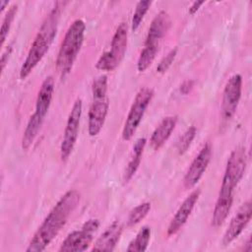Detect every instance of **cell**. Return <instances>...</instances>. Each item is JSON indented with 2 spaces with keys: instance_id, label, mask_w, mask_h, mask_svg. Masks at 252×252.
<instances>
[{
  "instance_id": "1",
  "label": "cell",
  "mask_w": 252,
  "mask_h": 252,
  "mask_svg": "<svg viewBox=\"0 0 252 252\" xmlns=\"http://www.w3.org/2000/svg\"><path fill=\"white\" fill-rule=\"evenodd\" d=\"M80 198L81 197L78 191H67L57 201L37 230L34 232L26 251H43L66 224L69 217L77 208L80 202Z\"/></svg>"
},
{
  "instance_id": "2",
  "label": "cell",
  "mask_w": 252,
  "mask_h": 252,
  "mask_svg": "<svg viewBox=\"0 0 252 252\" xmlns=\"http://www.w3.org/2000/svg\"><path fill=\"white\" fill-rule=\"evenodd\" d=\"M63 5V2H56L53 9L49 12L41 24L34 37V40L31 45L28 55L20 69L21 79H26L32 73V71L41 61L51 46L57 33L61 8Z\"/></svg>"
},
{
  "instance_id": "3",
  "label": "cell",
  "mask_w": 252,
  "mask_h": 252,
  "mask_svg": "<svg viewBox=\"0 0 252 252\" xmlns=\"http://www.w3.org/2000/svg\"><path fill=\"white\" fill-rule=\"evenodd\" d=\"M86 24L81 19L75 20L68 28L56 58V67L62 76L71 71L83 45Z\"/></svg>"
},
{
  "instance_id": "4",
  "label": "cell",
  "mask_w": 252,
  "mask_h": 252,
  "mask_svg": "<svg viewBox=\"0 0 252 252\" xmlns=\"http://www.w3.org/2000/svg\"><path fill=\"white\" fill-rule=\"evenodd\" d=\"M247 166V155L244 147L234 149L226 162L218 201L227 204L233 202V191L242 179Z\"/></svg>"
},
{
  "instance_id": "5",
  "label": "cell",
  "mask_w": 252,
  "mask_h": 252,
  "mask_svg": "<svg viewBox=\"0 0 252 252\" xmlns=\"http://www.w3.org/2000/svg\"><path fill=\"white\" fill-rule=\"evenodd\" d=\"M128 29L125 23L117 27L110 44V49L103 52L98 58L95 67L102 71H113L122 61L127 50Z\"/></svg>"
},
{
  "instance_id": "6",
  "label": "cell",
  "mask_w": 252,
  "mask_h": 252,
  "mask_svg": "<svg viewBox=\"0 0 252 252\" xmlns=\"http://www.w3.org/2000/svg\"><path fill=\"white\" fill-rule=\"evenodd\" d=\"M154 96V91L151 88L144 87L139 90L137 93L132 105L130 107L129 113L124 123V127L122 130V139L125 141H129L134 136L137 131L144 114Z\"/></svg>"
},
{
  "instance_id": "7",
  "label": "cell",
  "mask_w": 252,
  "mask_h": 252,
  "mask_svg": "<svg viewBox=\"0 0 252 252\" xmlns=\"http://www.w3.org/2000/svg\"><path fill=\"white\" fill-rule=\"evenodd\" d=\"M99 226L97 219L88 220L81 227V229L74 230L67 235L62 242L60 252H79L87 250Z\"/></svg>"
},
{
  "instance_id": "8",
  "label": "cell",
  "mask_w": 252,
  "mask_h": 252,
  "mask_svg": "<svg viewBox=\"0 0 252 252\" xmlns=\"http://www.w3.org/2000/svg\"><path fill=\"white\" fill-rule=\"evenodd\" d=\"M82 109H83L82 99L77 98L69 113L66 127L63 134V139L60 145V157L63 161L68 159V158L72 154L74 147L76 145L78 135H79Z\"/></svg>"
},
{
  "instance_id": "9",
  "label": "cell",
  "mask_w": 252,
  "mask_h": 252,
  "mask_svg": "<svg viewBox=\"0 0 252 252\" xmlns=\"http://www.w3.org/2000/svg\"><path fill=\"white\" fill-rule=\"evenodd\" d=\"M242 90V77L239 74L232 75L226 82L221 100V116L223 121H228L234 115L238 106Z\"/></svg>"
},
{
  "instance_id": "10",
  "label": "cell",
  "mask_w": 252,
  "mask_h": 252,
  "mask_svg": "<svg viewBox=\"0 0 252 252\" xmlns=\"http://www.w3.org/2000/svg\"><path fill=\"white\" fill-rule=\"evenodd\" d=\"M212 158V147L209 143H207L199 152V154L196 156V158L193 159L192 163L190 164L184 179L183 183L185 188L190 189L194 187L203 174L205 173Z\"/></svg>"
},
{
  "instance_id": "11",
  "label": "cell",
  "mask_w": 252,
  "mask_h": 252,
  "mask_svg": "<svg viewBox=\"0 0 252 252\" xmlns=\"http://www.w3.org/2000/svg\"><path fill=\"white\" fill-rule=\"evenodd\" d=\"M252 217V203L250 200L244 202L234 217L231 219L222 237V244L224 246L230 244L243 231Z\"/></svg>"
},
{
  "instance_id": "12",
  "label": "cell",
  "mask_w": 252,
  "mask_h": 252,
  "mask_svg": "<svg viewBox=\"0 0 252 252\" xmlns=\"http://www.w3.org/2000/svg\"><path fill=\"white\" fill-rule=\"evenodd\" d=\"M108 107L109 99L107 95L93 97L88 121V132L90 136H96L100 132L106 119Z\"/></svg>"
},
{
  "instance_id": "13",
  "label": "cell",
  "mask_w": 252,
  "mask_h": 252,
  "mask_svg": "<svg viewBox=\"0 0 252 252\" xmlns=\"http://www.w3.org/2000/svg\"><path fill=\"white\" fill-rule=\"evenodd\" d=\"M170 26V19L165 11H160L152 21L144 47L158 51L159 43Z\"/></svg>"
},
{
  "instance_id": "14",
  "label": "cell",
  "mask_w": 252,
  "mask_h": 252,
  "mask_svg": "<svg viewBox=\"0 0 252 252\" xmlns=\"http://www.w3.org/2000/svg\"><path fill=\"white\" fill-rule=\"evenodd\" d=\"M200 189H196L192 191L189 196L182 202L179 206L178 210L176 211L175 215L173 216L168 228H167V235L171 236L178 232V230L185 224L189 216L191 215L199 197H200Z\"/></svg>"
},
{
  "instance_id": "15",
  "label": "cell",
  "mask_w": 252,
  "mask_h": 252,
  "mask_svg": "<svg viewBox=\"0 0 252 252\" xmlns=\"http://www.w3.org/2000/svg\"><path fill=\"white\" fill-rule=\"evenodd\" d=\"M122 224L119 221H113L96 239L94 244V251H112L117 245L121 234Z\"/></svg>"
},
{
  "instance_id": "16",
  "label": "cell",
  "mask_w": 252,
  "mask_h": 252,
  "mask_svg": "<svg viewBox=\"0 0 252 252\" xmlns=\"http://www.w3.org/2000/svg\"><path fill=\"white\" fill-rule=\"evenodd\" d=\"M53 92H54V79L52 76H48L42 82L36 96V101H35L34 112L43 119L46 116L48 109L50 107Z\"/></svg>"
},
{
  "instance_id": "17",
  "label": "cell",
  "mask_w": 252,
  "mask_h": 252,
  "mask_svg": "<svg viewBox=\"0 0 252 252\" xmlns=\"http://www.w3.org/2000/svg\"><path fill=\"white\" fill-rule=\"evenodd\" d=\"M176 123H177L176 115L167 116L163 118L161 122L158 124V126L154 130L150 139V144L155 151L159 150L164 145V143L167 141L172 131L174 130Z\"/></svg>"
},
{
  "instance_id": "18",
  "label": "cell",
  "mask_w": 252,
  "mask_h": 252,
  "mask_svg": "<svg viewBox=\"0 0 252 252\" xmlns=\"http://www.w3.org/2000/svg\"><path fill=\"white\" fill-rule=\"evenodd\" d=\"M146 144H147V140L144 137L136 140V142L133 146V152H132L131 158H130V160L125 168L124 174H123V182L124 183H128L131 180V178L135 175V173L140 165Z\"/></svg>"
},
{
  "instance_id": "19",
  "label": "cell",
  "mask_w": 252,
  "mask_h": 252,
  "mask_svg": "<svg viewBox=\"0 0 252 252\" xmlns=\"http://www.w3.org/2000/svg\"><path fill=\"white\" fill-rule=\"evenodd\" d=\"M43 118L38 116L35 112L30 117L28 124L26 126V129L24 131V135L22 138V148L23 150H29L34 140L36 139L42 123H43Z\"/></svg>"
},
{
  "instance_id": "20",
  "label": "cell",
  "mask_w": 252,
  "mask_h": 252,
  "mask_svg": "<svg viewBox=\"0 0 252 252\" xmlns=\"http://www.w3.org/2000/svg\"><path fill=\"white\" fill-rule=\"evenodd\" d=\"M151 239V228L149 226L142 227L136 237L129 243L127 251L129 252H144L147 250Z\"/></svg>"
},
{
  "instance_id": "21",
  "label": "cell",
  "mask_w": 252,
  "mask_h": 252,
  "mask_svg": "<svg viewBox=\"0 0 252 252\" xmlns=\"http://www.w3.org/2000/svg\"><path fill=\"white\" fill-rule=\"evenodd\" d=\"M151 211V203L145 202L135 207L129 214L127 219V225L134 226L139 223Z\"/></svg>"
},
{
  "instance_id": "22",
  "label": "cell",
  "mask_w": 252,
  "mask_h": 252,
  "mask_svg": "<svg viewBox=\"0 0 252 252\" xmlns=\"http://www.w3.org/2000/svg\"><path fill=\"white\" fill-rule=\"evenodd\" d=\"M152 4V1L149 0H144V1H139L136 5V9L135 12L133 14L132 17V21H131V29L133 32L137 31L138 28L140 27L146 13L148 12L150 6Z\"/></svg>"
},
{
  "instance_id": "23",
  "label": "cell",
  "mask_w": 252,
  "mask_h": 252,
  "mask_svg": "<svg viewBox=\"0 0 252 252\" xmlns=\"http://www.w3.org/2000/svg\"><path fill=\"white\" fill-rule=\"evenodd\" d=\"M17 10H18L17 4H13L9 7L7 13L4 16V19H3V22H2V25H1V31H0L1 32V46L4 45L5 39L8 35V33H9L12 23L15 19L16 14H17Z\"/></svg>"
},
{
  "instance_id": "24",
  "label": "cell",
  "mask_w": 252,
  "mask_h": 252,
  "mask_svg": "<svg viewBox=\"0 0 252 252\" xmlns=\"http://www.w3.org/2000/svg\"><path fill=\"white\" fill-rule=\"evenodd\" d=\"M197 130L195 128V126H191L189 127L184 133L183 135L180 137V139L177 142V152L178 155H183L184 153L187 152V150L189 149V147L191 146V143L193 142L195 136H196Z\"/></svg>"
},
{
  "instance_id": "25",
  "label": "cell",
  "mask_w": 252,
  "mask_h": 252,
  "mask_svg": "<svg viewBox=\"0 0 252 252\" xmlns=\"http://www.w3.org/2000/svg\"><path fill=\"white\" fill-rule=\"evenodd\" d=\"M92 93H93V97L94 96H102V95H107V78L105 75H101L97 77L92 87Z\"/></svg>"
},
{
  "instance_id": "26",
  "label": "cell",
  "mask_w": 252,
  "mask_h": 252,
  "mask_svg": "<svg viewBox=\"0 0 252 252\" xmlns=\"http://www.w3.org/2000/svg\"><path fill=\"white\" fill-rule=\"evenodd\" d=\"M177 54V47L172 48L158 63V67H157V71L158 73H164L168 70V68L171 66V64L173 63L175 57Z\"/></svg>"
},
{
  "instance_id": "27",
  "label": "cell",
  "mask_w": 252,
  "mask_h": 252,
  "mask_svg": "<svg viewBox=\"0 0 252 252\" xmlns=\"http://www.w3.org/2000/svg\"><path fill=\"white\" fill-rule=\"evenodd\" d=\"M12 50H13L12 45H9V46L2 52L1 60H0V63H1V70H2V71H4L5 66H6V64L8 63L9 57H10V55H11V53H12Z\"/></svg>"
},
{
  "instance_id": "28",
  "label": "cell",
  "mask_w": 252,
  "mask_h": 252,
  "mask_svg": "<svg viewBox=\"0 0 252 252\" xmlns=\"http://www.w3.org/2000/svg\"><path fill=\"white\" fill-rule=\"evenodd\" d=\"M192 88H193V81L187 80V81L183 82L182 85L180 86V92L184 94H187L192 90Z\"/></svg>"
},
{
  "instance_id": "29",
  "label": "cell",
  "mask_w": 252,
  "mask_h": 252,
  "mask_svg": "<svg viewBox=\"0 0 252 252\" xmlns=\"http://www.w3.org/2000/svg\"><path fill=\"white\" fill-rule=\"evenodd\" d=\"M203 4H204V1H195V2H193V4L189 8V13L191 15H194L199 10L201 5H203Z\"/></svg>"
},
{
  "instance_id": "30",
  "label": "cell",
  "mask_w": 252,
  "mask_h": 252,
  "mask_svg": "<svg viewBox=\"0 0 252 252\" xmlns=\"http://www.w3.org/2000/svg\"><path fill=\"white\" fill-rule=\"evenodd\" d=\"M9 5V1H0V12L3 13L6 6Z\"/></svg>"
},
{
  "instance_id": "31",
  "label": "cell",
  "mask_w": 252,
  "mask_h": 252,
  "mask_svg": "<svg viewBox=\"0 0 252 252\" xmlns=\"http://www.w3.org/2000/svg\"><path fill=\"white\" fill-rule=\"evenodd\" d=\"M246 246H247V247H245V248H244V250H245V251H248V252H250V251L252 250V243H251V238H249V239H248V241H247V243H246Z\"/></svg>"
}]
</instances>
